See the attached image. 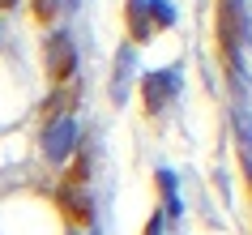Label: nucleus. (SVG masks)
Segmentation results:
<instances>
[{
	"label": "nucleus",
	"instance_id": "obj_10",
	"mask_svg": "<svg viewBox=\"0 0 252 235\" xmlns=\"http://www.w3.org/2000/svg\"><path fill=\"white\" fill-rule=\"evenodd\" d=\"M146 9H150V26H171L175 22L171 0H146Z\"/></svg>",
	"mask_w": 252,
	"mask_h": 235
},
{
	"label": "nucleus",
	"instance_id": "obj_4",
	"mask_svg": "<svg viewBox=\"0 0 252 235\" xmlns=\"http://www.w3.org/2000/svg\"><path fill=\"white\" fill-rule=\"evenodd\" d=\"M180 94V73L175 68H162V73H150L146 86H141V99H146V116H158L162 107Z\"/></svg>",
	"mask_w": 252,
	"mask_h": 235
},
{
	"label": "nucleus",
	"instance_id": "obj_13",
	"mask_svg": "<svg viewBox=\"0 0 252 235\" xmlns=\"http://www.w3.org/2000/svg\"><path fill=\"white\" fill-rule=\"evenodd\" d=\"M13 4H17V0H0V9H13Z\"/></svg>",
	"mask_w": 252,
	"mask_h": 235
},
{
	"label": "nucleus",
	"instance_id": "obj_9",
	"mask_svg": "<svg viewBox=\"0 0 252 235\" xmlns=\"http://www.w3.org/2000/svg\"><path fill=\"white\" fill-rule=\"evenodd\" d=\"M158 193L167 197V218H175V214H180V188H175V175L171 171H158Z\"/></svg>",
	"mask_w": 252,
	"mask_h": 235
},
{
	"label": "nucleus",
	"instance_id": "obj_11",
	"mask_svg": "<svg viewBox=\"0 0 252 235\" xmlns=\"http://www.w3.org/2000/svg\"><path fill=\"white\" fill-rule=\"evenodd\" d=\"M34 4V17L39 22H52V13H56V0H30Z\"/></svg>",
	"mask_w": 252,
	"mask_h": 235
},
{
	"label": "nucleus",
	"instance_id": "obj_2",
	"mask_svg": "<svg viewBox=\"0 0 252 235\" xmlns=\"http://www.w3.org/2000/svg\"><path fill=\"white\" fill-rule=\"evenodd\" d=\"M73 68H77V47H73V39L68 34H52L47 39V77H52V86L73 81Z\"/></svg>",
	"mask_w": 252,
	"mask_h": 235
},
{
	"label": "nucleus",
	"instance_id": "obj_1",
	"mask_svg": "<svg viewBox=\"0 0 252 235\" xmlns=\"http://www.w3.org/2000/svg\"><path fill=\"white\" fill-rule=\"evenodd\" d=\"M218 60H222L226 77L239 73V47H244V34H248V22H244V4L239 0H218Z\"/></svg>",
	"mask_w": 252,
	"mask_h": 235
},
{
	"label": "nucleus",
	"instance_id": "obj_6",
	"mask_svg": "<svg viewBox=\"0 0 252 235\" xmlns=\"http://www.w3.org/2000/svg\"><path fill=\"white\" fill-rule=\"evenodd\" d=\"M124 22H128V34H133V43H150L154 34H150V9H146V0H128L124 4Z\"/></svg>",
	"mask_w": 252,
	"mask_h": 235
},
{
	"label": "nucleus",
	"instance_id": "obj_3",
	"mask_svg": "<svg viewBox=\"0 0 252 235\" xmlns=\"http://www.w3.org/2000/svg\"><path fill=\"white\" fill-rule=\"evenodd\" d=\"M73 145H77V124L68 116L47 120V129H43V154H47V163H64L73 154Z\"/></svg>",
	"mask_w": 252,
	"mask_h": 235
},
{
	"label": "nucleus",
	"instance_id": "obj_5",
	"mask_svg": "<svg viewBox=\"0 0 252 235\" xmlns=\"http://www.w3.org/2000/svg\"><path fill=\"white\" fill-rule=\"evenodd\" d=\"M56 209H60V218L68 222V227H94V201L86 188H60L56 193Z\"/></svg>",
	"mask_w": 252,
	"mask_h": 235
},
{
	"label": "nucleus",
	"instance_id": "obj_7",
	"mask_svg": "<svg viewBox=\"0 0 252 235\" xmlns=\"http://www.w3.org/2000/svg\"><path fill=\"white\" fill-rule=\"evenodd\" d=\"M128 77H133V52H128V47H120V56H116V77H111V99H116V103H124Z\"/></svg>",
	"mask_w": 252,
	"mask_h": 235
},
{
	"label": "nucleus",
	"instance_id": "obj_12",
	"mask_svg": "<svg viewBox=\"0 0 252 235\" xmlns=\"http://www.w3.org/2000/svg\"><path fill=\"white\" fill-rule=\"evenodd\" d=\"M146 235H162V209H158V214H154V218L146 222Z\"/></svg>",
	"mask_w": 252,
	"mask_h": 235
},
{
	"label": "nucleus",
	"instance_id": "obj_8",
	"mask_svg": "<svg viewBox=\"0 0 252 235\" xmlns=\"http://www.w3.org/2000/svg\"><path fill=\"white\" fill-rule=\"evenodd\" d=\"M86 180H90V150H77V158L64 171V184L60 188H86Z\"/></svg>",
	"mask_w": 252,
	"mask_h": 235
}]
</instances>
